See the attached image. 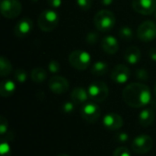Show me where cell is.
<instances>
[{"instance_id": "6da1fadb", "label": "cell", "mask_w": 156, "mask_h": 156, "mask_svg": "<svg viewBox=\"0 0 156 156\" xmlns=\"http://www.w3.org/2000/svg\"><path fill=\"white\" fill-rule=\"evenodd\" d=\"M124 102L133 108H142L152 101L150 88L140 82H133L127 85L122 90Z\"/></svg>"}, {"instance_id": "7a4b0ae2", "label": "cell", "mask_w": 156, "mask_h": 156, "mask_svg": "<svg viewBox=\"0 0 156 156\" xmlns=\"http://www.w3.org/2000/svg\"><path fill=\"white\" fill-rule=\"evenodd\" d=\"M116 18L114 14L107 9L99 11L94 16V25L99 31L108 32L115 26Z\"/></svg>"}, {"instance_id": "3957f363", "label": "cell", "mask_w": 156, "mask_h": 156, "mask_svg": "<svg viewBox=\"0 0 156 156\" xmlns=\"http://www.w3.org/2000/svg\"><path fill=\"white\" fill-rule=\"evenodd\" d=\"M59 17L57 12L51 9L42 11L37 19V25L42 31L50 32L58 26Z\"/></svg>"}, {"instance_id": "277c9868", "label": "cell", "mask_w": 156, "mask_h": 156, "mask_svg": "<svg viewBox=\"0 0 156 156\" xmlns=\"http://www.w3.org/2000/svg\"><path fill=\"white\" fill-rule=\"evenodd\" d=\"M90 55L85 50L76 49L69 56V62L70 66L78 70H85L90 64Z\"/></svg>"}, {"instance_id": "5b68a950", "label": "cell", "mask_w": 156, "mask_h": 156, "mask_svg": "<svg viewBox=\"0 0 156 156\" xmlns=\"http://www.w3.org/2000/svg\"><path fill=\"white\" fill-rule=\"evenodd\" d=\"M88 93L90 100L96 102L104 101L109 96L108 86L102 81H93L88 88Z\"/></svg>"}, {"instance_id": "8992f818", "label": "cell", "mask_w": 156, "mask_h": 156, "mask_svg": "<svg viewBox=\"0 0 156 156\" xmlns=\"http://www.w3.org/2000/svg\"><path fill=\"white\" fill-rule=\"evenodd\" d=\"M154 146V141L147 134H141L135 137L132 143V151L137 154H145L149 153Z\"/></svg>"}, {"instance_id": "52a82bcc", "label": "cell", "mask_w": 156, "mask_h": 156, "mask_svg": "<svg viewBox=\"0 0 156 156\" xmlns=\"http://www.w3.org/2000/svg\"><path fill=\"white\" fill-rule=\"evenodd\" d=\"M101 115V108L94 102H87L80 108L81 118L89 123H95L100 119Z\"/></svg>"}, {"instance_id": "ba28073f", "label": "cell", "mask_w": 156, "mask_h": 156, "mask_svg": "<svg viewBox=\"0 0 156 156\" xmlns=\"http://www.w3.org/2000/svg\"><path fill=\"white\" fill-rule=\"evenodd\" d=\"M1 14L5 18H15L17 17L22 11V5L18 0H2Z\"/></svg>"}, {"instance_id": "9c48e42d", "label": "cell", "mask_w": 156, "mask_h": 156, "mask_svg": "<svg viewBox=\"0 0 156 156\" xmlns=\"http://www.w3.org/2000/svg\"><path fill=\"white\" fill-rule=\"evenodd\" d=\"M138 38L144 42H150L156 38V23L151 20L143 22L137 30Z\"/></svg>"}, {"instance_id": "30bf717a", "label": "cell", "mask_w": 156, "mask_h": 156, "mask_svg": "<svg viewBox=\"0 0 156 156\" xmlns=\"http://www.w3.org/2000/svg\"><path fill=\"white\" fill-rule=\"evenodd\" d=\"M48 88L55 94H63L69 90V83L61 76H53L48 80Z\"/></svg>"}, {"instance_id": "8fae6325", "label": "cell", "mask_w": 156, "mask_h": 156, "mask_svg": "<svg viewBox=\"0 0 156 156\" xmlns=\"http://www.w3.org/2000/svg\"><path fill=\"white\" fill-rule=\"evenodd\" d=\"M111 78L114 82L118 84H123L130 80L131 70L127 66L123 64H118L112 70Z\"/></svg>"}, {"instance_id": "7c38bea8", "label": "cell", "mask_w": 156, "mask_h": 156, "mask_svg": "<svg viewBox=\"0 0 156 156\" xmlns=\"http://www.w3.org/2000/svg\"><path fill=\"white\" fill-rule=\"evenodd\" d=\"M133 8L142 15H151L156 11V0H133Z\"/></svg>"}, {"instance_id": "4fadbf2b", "label": "cell", "mask_w": 156, "mask_h": 156, "mask_svg": "<svg viewBox=\"0 0 156 156\" xmlns=\"http://www.w3.org/2000/svg\"><path fill=\"white\" fill-rule=\"evenodd\" d=\"M103 125L106 129L110 131H116L119 130L122 127L123 125V120L122 116H120L117 113L114 112H110L106 114L103 117Z\"/></svg>"}, {"instance_id": "5bb4252c", "label": "cell", "mask_w": 156, "mask_h": 156, "mask_svg": "<svg viewBox=\"0 0 156 156\" xmlns=\"http://www.w3.org/2000/svg\"><path fill=\"white\" fill-rule=\"evenodd\" d=\"M33 29V21L31 18L24 17L20 19L15 26L14 32L15 35L18 37H27L31 30Z\"/></svg>"}, {"instance_id": "9a60e30c", "label": "cell", "mask_w": 156, "mask_h": 156, "mask_svg": "<svg viewBox=\"0 0 156 156\" xmlns=\"http://www.w3.org/2000/svg\"><path fill=\"white\" fill-rule=\"evenodd\" d=\"M101 48L105 53L112 55L119 50V42L113 36H106L102 38Z\"/></svg>"}, {"instance_id": "2e32d148", "label": "cell", "mask_w": 156, "mask_h": 156, "mask_svg": "<svg viewBox=\"0 0 156 156\" xmlns=\"http://www.w3.org/2000/svg\"><path fill=\"white\" fill-rule=\"evenodd\" d=\"M88 90L83 87H76L70 93V99L75 104H83L89 99Z\"/></svg>"}, {"instance_id": "e0dca14e", "label": "cell", "mask_w": 156, "mask_h": 156, "mask_svg": "<svg viewBox=\"0 0 156 156\" xmlns=\"http://www.w3.org/2000/svg\"><path fill=\"white\" fill-rule=\"evenodd\" d=\"M139 123L143 127H149L151 126L155 120V113L153 109H144L139 114Z\"/></svg>"}, {"instance_id": "ac0fdd59", "label": "cell", "mask_w": 156, "mask_h": 156, "mask_svg": "<svg viewBox=\"0 0 156 156\" xmlns=\"http://www.w3.org/2000/svg\"><path fill=\"white\" fill-rule=\"evenodd\" d=\"M124 59L132 65L137 64L141 59V50L135 46L129 47L124 52Z\"/></svg>"}, {"instance_id": "d6986e66", "label": "cell", "mask_w": 156, "mask_h": 156, "mask_svg": "<svg viewBox=\"0 0 156 156\" xmlns=\"http://www.w3.org/2000/svg\"><path fill=\"white\" fill-rule=\"evenodd\" d=\"M16 91V83L11 80H5L0 84V95L3 98L9 97Z\"/></svg>"}, {"instance_id": "ffe728a7", "label": "cell", "mask_w": 156, "mask_h": 156, "mask_svg": "<svg viewBox=\"0 0 156 156\" xmlns=\"http://www.w3.org/2000/svg\"><path fill=\"white\" fill-rule=\"evenodd\" d=\"M47 71L40 67L35 68L30 74L31 80L33 82L35 83H42L43 81H45L47 80Z\"/></svg>"}, {"instance_id": "44dd1931", "label": "cell", "mask_w": 156, "mask_h": 156, "mask_svg": "<svg viewBox=\"0 0 156 156\" xmlns=\"http://www.w3.org/2000/svg\"><path fill=\"white\" fill-rule=\"evenodd\" d=\"M108 64L104 61H97L91 67V73L95 76H103L108 72Z\"/></svg>"}, {"instance_id": "7402d4cb", "label": "cell", "mask_w": 156, "mask_h": 156, "mask_svg": "<svg viewBox=\"0 0 156 156\" xmlns=\"http://www.w3.org/2000/svg\"><path fill=\"white\" fill-rule=\"evenodd\" d=\"M11 72H12V64L6 58L1 57V58H0V75H1V77L4 78L5 76H8Z\"/></svg>"}, {"instance_id": "603a6c76", "label": "cell", "mask_w": 156, "mask_h": 156, "mask_svg": "<svg viewBox=\"0 0 156 156\" xmlns=\"http://www.w3.org/2000/svg\"><path fill=\"white\" fill-rule=\"evenodd\" d=\"M119 36L122 39L124 40H131L133 37V33L131 27H122L119 30Z\"/></svg>"}, {"instance_id": "cb8c5ba5", "label": "cell", "mask_w": 156, "mask_h": 156, "mask_svg": "<svg viewBox=\"0 0 156 156\" xmlns=\"http://www.w3.org/2000/svg\"><path fill=\"white\" fill-rule=\"evenodd\" d=\"M14 79L19 83H24L27 79V74L24 69H17L14 71Z\"/></svg>"}, {"instance_id": "d4e9b609", "label": "cell", "mask_w": 156, "mask_h": 156, "mask_svg": "<svg viewBox=\"0 0 156 156\" xmlns=\"http://www.w3.org/2000/svg\"><path fill=\"white\" fill-rule=\"evenodd\" d=\"M135 77L137 80H142V81H146L149 80V73L146 69H139L135 72Z\"/></svg>"}, {"instance_id": "484cf974", "label": "cell", "mask_w": 156, "mask_h": 156, "mask_svg": "<svg viewBox=\"0 0 156 156\" xmlns=\"http://www.w3.org/2000/svg\"><path fill=\"white\" fill-rule=\"evenodd\" d=\"M79 7L83 11H88L92 5V0H77Z\"/></svg>"}, {"instance_id": "4316f807", "label": "cell", "mask_w": 156, "mask_h": 156, "mask_svg": "<svg viewBox=\"0 0 156 156\" xmlns=\"http://www.w3.org/2000/svg\"><path fill=\"white\" fill-rule=\"evenodd\" d=\"M0 154L1 156H9L10 155V146L7 142L2 140L1 145H0Z\"/></svg>"}, {"instance_id": "83f0119b", "label": "cell", "mask_w": 156, "mask_h": 156, "mask_svg": "<svg viewBox=\"0 0 156 156\" xmlns=\"http://www.w3.org/2000/svg\"><path fill=\"white\" fill-rule=\"evenodd\" d=\"M112 156H131V153L126 147H118L114 150Z\"/></svg>"}, {"instance_id": "f1b7e54d", "label": "cell", "mask_w": 156, "mask_h": 156, "mask_svg": "<svg viewBox=\"0 0 156 156\" xmlns=\"http://www.w3.org/2000/svg\"><path fill=\"white\" fill-rule=\"evenodd\" d=\"M48 70L51 73H58L60 70L59 63L57 60H55V59L49 61V63H48Z\"/></svg>"}, {"instance_id": "f546056e", "label": "cell", "mask_w": 156, "mask_h": 156, "mask_svg": "<svg viewBox=\"0 0 156 156\" xmlns=\"http://www.w3.org/2000/svg\"><path fill=\"white\" fill-rule=\"evenodd\" d=\"M75 103L73 101H67L62 105V111L66 114H70L75 109Z\"/></svg>"}, {"instance_id": "4dcf8cb0", "label": "cell", "mask_w": 156, "mask_h": 156, "mask_svg": "<svg viewBox=\"0 0 156 156\" xmlns=\"http://www.w3.org/2000/svg\"><path fill=\"white\" fill-rule=\"evenodd\" d=\"M99 39V35L95 32H90L87 35L86 37V41L90 44V45H93L96 44L97 41Z\"/></svg>"}, {"instance_id": "1f68e13d", "label": "cell", "mask_w": 156, "mask_h": 156, "mask_svg": "<svg viewBox=\"0 0 156 156\" xmlns=\"http://www.w3.org/2000/svg\"><path fill=\"white\" fill-rule=\"evenodd\" d=\"M7 127H8L7 120L4 116H1L0 117V134L2 136L7 132Z\"/></svg>"}, {"instance_id": "d6a6232c", "label": "cell", "mask_w": 156, "mask_h": 156, "mask_svg": "<svg viewBox=\"0 0 156 156\" xmlns=\"http://www.w3.org/2000/svg\"><path fill=\"white\" fill-rule=\"evenodd\" d=\"M116 139H117V141H118L119 143L122 144V143H126V142L129 140V136H128V134L125 133H120L117 134Z\"/></svg>"}, {"instance_id": "836d02e7", "label": "cell", "mask_w": 156, "mask_h": 156, "mask_svg": "<svg viewBox=\"0 0 156 156\" xmlns=\"http://www.w3.org/2000/svg\"><path fill=\"white\" fill-rule=\"evenodd\" d=\"M47 2L52 8H58L61 5V0H47Z\"/></svg>"}, {"instance_id": "e575fe53", "label": "cell", "mask_w": 156, "mask_h": 156, "mask_svg": "<svg viewBox=\"0 0 156 156\" xmlns=\"http://www.w3.org/2000/svg\"><path fill=\"white\" fill-rule=\"evenodd\" d=\"M149 56H150V58L154 61H156V48H151L150 51H149Z\"/></svg>"}, {"instance_id": "d590c367", "label": "cell", "mask_w": 156, "mask_h": 156, "mask_svg": "<svg viewBox=\"0 0 156 156\" xmlns=\"http://www.w3.org/2000/svg\"><path fill=\"white\" fill-rule=\"evenodd\" d=\"M100 2L103 5H110L113 2V0H100Z\"/></svg>"}, {"instance_id": "8d00e7d4", "label": "cell", "mask_w": 156, "mask_h": 156, "mask_svg": "<svg viewBox=\"0 0 156 156\" xmlns=\"http://www.w3.org/2000/svg\"><path fill=\"white\" fill-rule=\"evenodd\" d=\"M154 95H155L156 97V84L155 86H154Z\"/></svg>"}, {"instance_id": "74e56055", "label": "cell", "mask_w": 156, "mask_h": 156, "mask_svg": "<svg viewBox=\"0 0 156 156\" xmlns=\"http://www.w3.org/2000/svg\"><path fill=\"white\" fill-rule=\"evenodd\" d=\"M58 156H69V155H68V154H58Z\"/></svg>"}, {"instance_id": "f35d334b", "label": "cell", "mask_w": 156, "mask_h": 156, "mask_svg": "<svg viewBox=\"0 0 156 156\" xmlns=\"http://www.w3.org/2000/svg\"><path fill=\"white\" fill-rule=\"evenodd\" d=\"M155 18H156V11H155Z\"/></svg>"}]
</instances>
